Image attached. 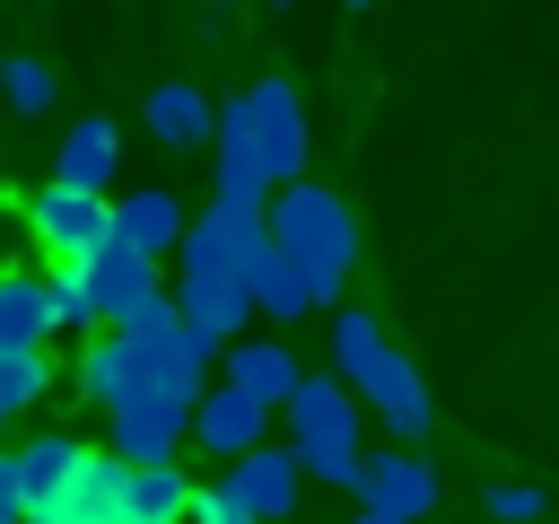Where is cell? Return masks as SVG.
Returning <instances> with one entry per match:
<instances>
[{
    "mask_svg": "<svg viewBox=\"0 0 559 524\" xmlns=\"http://www.w3.org/2000/svg\"><path fill=\"white\" fill-rule=\"evenodd\" d=\"M262 227H271V245L306 271L314 306H341V288H349V271H358V218H349V201H341L332 183L288 175V183H271Z\"/></svg>",
    "mask_w": 559,
    "mask_h": 524,
    "instance_id": "6da1fadb",
    "label": "cell"
},
{
    "mask_svg": "<svg viewBox=\"0 0 559 524\" xmlns=\"http://www.w3.org/2000/svg\"><path fill=\"white\" fill-rule=\"evenodd\" d=\"M332 367L349 376V393L402 437V445H419L428 437V419H437V402H428V384H419V367L384 341V323L367 314V306H332Z\"/></svg>",
    "mask_w": 559,
    "mask_h": 524,
    "instance_id": "7a4b0ae2",
    "label": "cell"
},
{
    "mask_svg": "<svg viewBox=\"0 0 559 524\" xmlns=\"http://www.w3.org/2000/svg\"><path fill=\"white\" fill-rule=\"evenodd\" d=\"M288 410V454H297V472L306 480H332V489H349L358 480V393H349V376L332 367V376H297V393L280 402Z\"/></svg>",
    "mask_w": 559,
    "mask_h": 524,
    "instance_id": "3957f363",
    "label": "cell"
},
{
    "mask_svg": "<svg viewBox=\"0 0 559 524\" xmlns=\"http://www.w3.org/2000/svg\"><path fill=\"white\" fill-rule=\"evenodd\" d=\"M297 489H306L297 454L262 437V445L227 454V472H218L210 489H192V515H201V524H271V515L297 507Z\"/></svg>",
    "mask_w": 559,
    "mask_h": 524,
    "instance_id": "277c9868",
    "label": "cell"
},
{
    "mask_svg": "<svg viewBox=\"0 0 559 524\" xmlns=\"http://www.w3.org/2000/svg\"><path fill=\"white\" fill-rule=\"evenodd\" d=\"M210 131H236V140L262 157V175H271V183L306 175V96H297L288 79H253L245 96H227V105H218V122H210Z\"/></svg>",
    "mask_w": 559,
    "mask_h": 524,
    "instance_id": "5b68a950",
    "label": "cell"
},
{
    "mask_svg": "<svg viewBox=\"0 0 559 524\" xmlns=\"http://www.w3.org/2000/svg\"><path fill=\"white\" fill-rule=\"evenodd\" d=\"M358 515L367 524H419L437 507V463L419 445H384V454H358V480H349Z\"/></svg>",
    "mask_w": 559,
    "mask_h": 524,
    "instance_id": "8992f818",
    "label": "cell"
},
{
    "mask_svg": "<svg viewBox=\"0 0 559 524\" xmlns=\"http://www.w3.org/2000/svg\"><path fill=\"white\" fill-rule=\"evenodd\" d=\"M262 201H227V192H210V210L201 218H183V245H175V262L183 271H253V253H262ZM253 288V279H245Z\"/></svg>",
    "mask_w": 559,
    "mask_h": 524,
    "instance_id": "52a82bcc",
    "label": "cell"
},
{
    "mask_svg": "<svg viewBox=\"0 0 559 524\" xmlns=\"http://www.w3.org/2000/svg\"><path fill=\"white\" fill-rule=\"evenodd\" d=\"M26 236L52 253V262H79V253H96L105 236H114V210H105V192H87V183H44L35 201H26Z\"/></svg>",
    "mask_w": 559,
    "mask_h": 524,
    "instance_id": "ba28073f",
    "label": "cell"
},
{
    "mask_svg": "<svg viewBox=\"0 0 559 524\" xmlns=\"http://www.w3.org/2000/svg\"><path fill=\"white\" fill-rule=\"evenodd\" d=\"M262 428H271V402H253L236 376H218V384H201V393H192V445H201L210 463H227V454L262 445Z\"/></svg>",
    "mask_w": 559,
    "mask_h": 524,
    "instance_id": "9c48e42d",
    "label": "cell"
},
{
    "mask_svg": "<svg viewBox=\"0 0 559 524\" xmlns=\"http://www.w3.org/2000/svg\"><path fill=\"white\" fill-rule=\"evenodd\" d=\"M192 437V402H166V393H131L105 410V445L122 463H166L175 445Z\"/></svg>",
    "mask_w": 559,
    "mask_h": 524,
    "instance_id": "30bf717a",
    "label": "cell"
},
{
    "mask_svg": "<svg viewBox=\"0 0 559 524\" xmlns=\"http://www.w3.org/2000/svg\"><path fill=\"white\" fill-rule=\"evenodd\" d=\"M175 306H183V323H192L210 349L253 323V288H245L236 271H183V262H175Z\"/></svg>",
    "mask_w": 559,
    "mask_h": 524,
    "instance_id": "8fae6325",
    "label": "cell"
},
{
    "mask_svg": "<svg viewBox=\"0 0 559 524\" xmlns=\"http://www.w3.org/2000/svg\"><path fill=\"white\" fill-rule=\"evenodd\" d=\"M122 489H131V463H122L114 445H87V463L70 472V489L52 498L44 524H131V515H122Z\"/></svg>",
    "mask_w": 559,
    "mask_h": 524,
    "instance_id": "7c38bea8",
    "label": "cell"
},
{
    "mask_svg": "<svg viewBox=\"0 0 559 524\" xmlns=\"http://www.w3.org/2000/svg\"><path fill=\"white\" fill-rule=\"evenodd\" d=\"M79 271H87V288H96V314H105V323H122L140 297H157V253L122 245V236H105L96 253H79Z\"/></svg>",
    "mask_w": 559,
    "mask_h": 524,
    "instance_id": "4fadbf2b",
    "label": "cell"
},
{
    "mask_svg": "<svg viewBox=\"0 0 559 524\" xmlns=\"http://www.w3.org/2000/svg\"><path fill=\"white\" fill-rule=\"evenodd\" d=\"M9 463H17V489H26V524H44V515H52V498L70 489V472L87 463V445H79L70 428H35Z\"/></svg>",
    "mask_w": 559,
    "mask_h": 524,
    "instance_id": "5bb4252c",
    "label": "cell"
},
{
    "mask_svg": "<svg viewBox=\"0 0 559 524\" xmlns=\"http://www.w3.org/2000/svg\"><path fill=\"white\" fill-rule=\"evenodd\" d=\"M218 358H227V376H236L253 402H271V410H280V402L297 393V376H306V367H297V349H288V341H271V332H236V341H218Z\"/></svg>",
    "mask_w": 559,
    "mask_h": 524,
    "instance_id": "9a60e30c",
    "label": "cell"
},
{
    "mask_svg": "<svg viewBox=\"0 0 559 524\" xmlns=\"http://www.w3.org/2000/svg\"><path fill=\"white\" fill-rule=\"evenodd\" d=\"M105 210H114V236H122V245H140V253H157V262L183 245V218H192L166 183H140V192H122V201H105Z\"/></svg>",
    "mask_w": 559,
    "mask_h": 524,
    "instance_id": "2e32d148",
    "label": "cell"
},
{
    "mask_svg": "<svg viewBox=\"0 0 559 524\" xmlns=\"http://www.w3.org/2000/svg\"><path fill=\"white\" fill-rule=\"evenodd\" d=\"M52 332V271H0V349H44Z\"/></svg>",
    "mask_w": 559,
    "mask_h": 524,
    "instance_id": "e0dca14e",
    "label": "cell"
},
{
    "mask_svg": "<svg viewBox=\"0 0 559 524\" xmlns=\"http://www.w3.org/2000/svg\"><path fill=\"white\" fill-rule=\"evenodd\" d=\"M140 122H148V140H166V148H201V140H210V122H218V105H210L192 79H166V87H148Z\"/></svg>",
    "mask_w": 559,
    "mask_h": 524,
    "instance_id": "ac0fdd59",
    "label": "cell"
},
{
    "mask_svg": "<svg viewBox=\"0 0 559 524\" xmlns=\"http://www.w3.org/2000/svg\"><path fill=\"white\" fill-rule=\"evenodd\" d=\"M114 166H122V131H114L105 114H79V122H70V140L52 148V175H61V183H87V192H105V183H114Z\"/></svg>",
    "mask_w": 559,
    "mask_h": 524,
    "instance_id": "d6986e66",
    "label": "cell"
},
{
    "mask_svg": "<svg viewBox=\"0 0 559 524\" xmlns=\"http://www.w3.org/2000/svg\"><path fill=\"white\" fill-rule=\"evenodd\" d=\"M245 279H253V314H271V323H306V314H314L306 271H297L271 236H262V253H253V271H245Z\"/></svg>",
    "mask_w": 559,
    "mask_h": 524,
    "instance_id": "ffe728a7",
    "label": "cell"
},
{
    "mask_svg": "<svg viewBox=\"0 0 559 524\" xmlns=\"http://www.w3.org/2000/svg\"><path fill=\"white\" fill-rule=\"evenodd\" d=\"M122 515H131V524H175V515H192V480H183V463H175V454H166V463H131Z\"/></svg>",
    "mask_w": 559,
    "mask_h": 524,
    "instance_id": "44dd1931",
    "label": "cell"
},
{
    "mask_svg": "<svg viewBox=\"0 0 559 524\" xmlns=\"http://www.w3.org/2000/svg\"><path fill=\"white\" fill-rule=\"evenodd\" d=\"M44 393H52V367H44V349H0V419L35 410Z\"/></svg>",
    "mask_w": 559,
    "mask_h": 524,
    "instance_id": "7402d4cb",
    "label": "cell"
},
{
    "mask_svg": "<svg viewBox=\"0 0 559 524\" xmlns=\"http://www.w3.org/2000/svg\"><path fill=\"white\" fill-rule=\"evenodd\" d=\"M52 314H61V332H96V323H105V314H96V288H87L79 262H52Z\"/></svg>",
    "mask_w": 559,
    "mask_h": 524,
    "instance_id": "603a6c76",
    "label": "cell"
},
{
    "mask_svg": "<svg viewBox=\"0 0 559 524\" xmlns=\"http://www.w3.org/2000/svg\"><path fill=\"white\" fill-rule=\"evenodd\" d=\"M0 96H9V114H52V70L0 52Z\"/></svg>",
    "mask_w": 559,
    "mask_h": 524,
    "instance_id": "cb8c5ba5",
    "label": "cell"
},
{
    "mask_svg": "<svg viewBox=\"0 0 559 524\" xmlns=\"http://www.w3.org/2000/svg\"><path fill=\"white\" fill-rule=\"evenodd\" d=\"M480 507H489V515H498V524H533V515H542V507H550V498H542V489H533V480H498V489H489V498H480Z\"/></svg>",
    "mask_w": 559,
    "mask_h": 524,
    "instance_id": "d4e9b609",
    "label": "cell"
},
{
    "mask_svg": "<svg viewBox=\"0 0 559 524\" xmlns=\"http://www.w3.org/2000/svg\"><path fill=\"white\" fill-rule=\"evenodd\" d=\"M0 524H26V489H17V463L0 454Z\"/></svg>",
    "mask_w": 559,
    "mask_h": 524,
    "instance_id": "484cf974",
    "label": "cell"
},
{
    "mask_svg": "<svg viewBox=\"0 0 559 524\" xmlns=\"http://www.w3.org/2000/svg\"><path fill=\"white\" fill-rule=\"evenodd\" d=\"M349 9H376V0H349Z\"/></svg>",
    "mask_w": 559,
    "mask_h": 524,
    "instance_id": "4316f807",
    "label": "cell"
},
{
    "mask_svg": "<svg viewBox=\"0 0 559 524\" xmlns=\"http://www.w3.org/2000/svg\"><path fill=\"white\" fill-rule=\"evenodd\" d=\"M280 9H288V0H280Z\"/></svg>",
    "mask_w": 559,
    "mask_h": 524,
    "instance_id": "83f0119b",
    "label": "cell"
}]
</instances>
